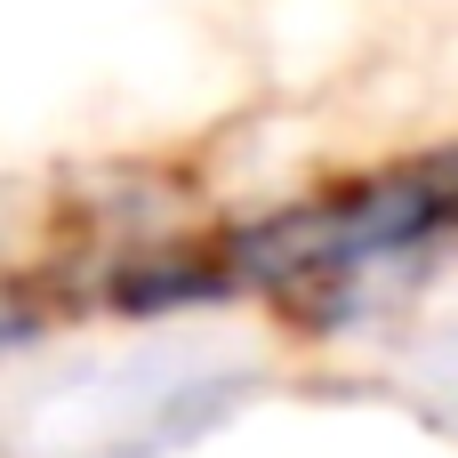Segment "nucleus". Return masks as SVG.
<instances>
[{"instance_id": "nucleus-1", "label": "nucleus", "mask_w": 458, "mask_h": 458, "mask_svg": "<svg viewBox=\"0 0 458 458\" xmlns=\"http://www.w3.org/2000/svg\"><path fill=\"white\" fill-rule=\"evenodd\" d=\"M443 225H458V193L443 177V161H419V169H386L370 185L314 193V201H290L274 217H250L217 242V258L233 266L242 290L250 282L258 290H298V282L362 274L378 258H411Z\"/></svg>"}, {"instance_id": "nucleus-2", "label": "nucleus", "mask_w": 458, "mask_h": 458, "mask_svg": "<svg viewBox=\"0 0 458 458\" xmlns=\"http://www.w3.org/2000/svg\"><path fill=\"white\" fill-rule=\"evenodd\" d=\"M242 282H233V266L209 250V258H193V250H153V258H129L121 266V282H113V306H129V314H177V306H217V298H233Z\"/></svg>"}]
</instances>
